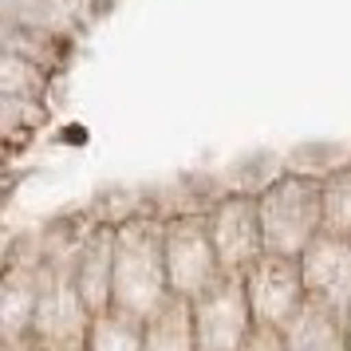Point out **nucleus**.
Listing matches in <instances>:
<instances>
[{
  "instance_id": "nucleus-11",
  "label": "nucleus",
  "mask_w": 351,
  "mask_h": 351,
  "mask_svg": "<svg viewBox=\"0 0 351 351\" xmlns=\"http://www.w3.org/2000/svg\"><path fill=\"white\" fill-rule=\"evenodd\" d=\"M285 351H348V324L308 300L300 319L285 332Z\"/></svg>"
},
{
  "instance_id": "nucleus-13",
  "label": "nucleus",
  "mask_w": 351,
  "mask_h": 351,
  "mask_svg": "<svg viewBox=\"0 0 351 351\" xmlns=\"http://www.w3.org/2000/svg\"><path fill=\"white\" fill-rule=\"evenodd\" d=\"M324 233L351 237V162L324 174Z\"/></svg>"
},
{
  "instance_id": "nucleus-5",
  "label": "nucleus",
  "mask_w": 351,
  "mask_h": 351,
  "mask_svg": "<svg viewBox=\"0 0 351 351\" xmlns=\"http://www.w3.org/2000/svg\"><path fill=\"white\" fill-rule=\"evenodd\" d=\"M193 335L197 351H245L256 335L253 304L245 292V276H221L213 288L193 296Z\"/></svg>"
},
{
  "instance_id": "nucleus-9",
  "label": "nucleus",
  "mask_w": 351,
  "mask_h": 351,
  "mask_svg": "<svg viewBox=\"0 0 351 351\" xmlns=\"http://www.w3.org/2000/svg\"><path fill=\"white\" fill-rule=\"evenodd\" d=\"M71 272H75V288H80L83 304L91 308V316L111 312V300H114V225L111 221H95L87 229Z\"/></svg>"
},
{
  "instance_id": "nucleus-7",
  "label": "nucleus",
  "mask_w": 351,
  "mask_h": 351,
  "mask_svg": "<svg viewBox=\"0 0 351 351\" xmlns=\"http://www.w3.org/2000/svg\"><path fill=\"white\" fill-rule=\"evenodd\" d=\"M308 300L319 304L335 319H351V237H335L319 229L316 241L300 253Z\"/></svg>"
},
{
  "instance_id": "nucleus-1",
  "label": "nucleus",
  "mask_w": 351,
  "mask_h": 351,
  "mask_svg": "<svg viewBox=\"0 0 351 351\" xmlns=\"http://www.w3.org/2000/svg\"><path fill=\"white\" fill-rule=\"evenodd\" d=\"M170 296L166 272V217L134 213L114 225V300L111 308L130 319H150Z\"/></svg>"
},
{
  "instance_id": "nucleus-2",
  "label": "nucleus",
  "mask_w": 351,
  "mask_h": 351,
  "mask_svg": "<svg viewBox=\"0 0 351 351\" xmlns=\"http://www.w3.org/2000/svg\"><path fill=\"white\" fill-rule=\"evenodd\" d=\"M265 253L300 256L324 229V174L280 170L269 186L256 190Z\"/></svg>"
},
{
  "instance_id": "nucleus-10",
  "label": "nucleus",
  "mask_w": 351,
  "mask_h": 351,
  "mask_svg": "<svg viewBox=\"0 0 351 351\" xmlns=\"http://www.w3.org/2000/svg\"><path fill=\"white\" fill-rule=\"evenodd\" d=\"M143 351H197L193 304L186 296L170 292L166 304L143 324Z\"/></svg>"
},
{
  "instance_id": "nucleus-16",
  "label": "nucleus",
  "mask_w": 351,
  "mask_h": 351,
  "mask_svg": "<svg viewBox=\"0 0 351 351\" xmlns=\"http://www.w3.org/2000/svg\"><path fill=\"white\" fill-rule=\"evenodd\" d=\"M348 351H351V319H348Z\"/></svg>"
},
{
  "instance_id": "nucleus-17",
  "label": "nucleus",
  "mask_w": 351,
  "mask_h": 351,
  "mask_svg": "<svg viewBox=\"0 0 351 351\" xmlns=\"http://www.w3.org/2000/svg\"><path fill=\"white\" fill-rule=\"evenodd\" d=\"M80 351H83V348H80Z\"/></svg>"
},
{
  "instance_id": "nucleus-12",
  "label": "nucleus",
  "mask_w": 351,
  "mask_h": 351,
  "mask_svg": "<svg viewBox=\"0 0 351 351\" xmlns=\"http://www.w3.org/2000/svg\"><path fill=\"white\" fill-rule=\"evenodd\" d=\"M83 351H143V319H130L114 308L103 312L91 319Z\"/></svg>"
},
{
  "instance_id": "nucleus-3",
  "label": "nucleus",
  "mask_w": 351,
  "mask_h": 351,
  "mask_svg": "<svg viewBox=\"0 0 351 351\" xmlns=\"http://www.w3.org/2000/svg\"><path fill=\"white\" fill-rule=\"evenodd\" d=\"M166 272H170V292L186 300L202 296L225 276L206 209L166 213Z\"/></svg>"
},
{
  "instance_id": "nucleus-6",
  "label": "nucleus",
  "mask_w": 351,
  "mask_h": 351,
  "mask_svg": "<svg viewBox=\"0 0 351 351\" xmlns=\"http://www.w3.org/2000/svg\"><path fill=\"white\" fill-rule=\"evenodd\" d=\"M209 233L217 245V261H221L225 276H245L256 265V256L265 253V229H261V206H256V190H237L221 193L206 206Z\"/></svg>"
},
{
  "instance_id": "nucleus-4",
  "label": "nucleus",
  "mask_w": 351,
  "mask_h": 351,
  "mask_svg": "<svg viewBox=\"0 0 351 351\" xmlns=\"http://www.w3.org/2000/svg\"><path fill=\"white\" fill-rule=\"evenodd\" d=\"M245 292L253 304V319L265 332H288L300 312L308 308L300 256L285 253H261L256 265L245 272Z\"/></svg>"
},
{
  "instance_id": "nucleus-8",
  "label": "nucleus",
  "mask_w": 351,
  "mask_h": 351,
  "mask_svg": "<svg viewBox=\"0 0 351 351\" xmlns=\"http://www.w3.org/2000/svg\"><path fill=\"white\" fill-rule=\"evenodd\" d=\"M40 285H44V241H36L28 256H12L4 269V280H0V335L4 339L32 335Z\"/></svg>"
},
{
  "instance_id": "nucleus-15",
  "label": "nucleus",
  "mask_w": 351,
  "mask_h": 351,
  "mask_svg": "<svg viewBox=\"0 0 351 351\" xmlns=\"http://www.w3.org/2000/svg\"><path fill=\"white\" fill-rule=\"evenodd\" d=\"M4 351H48V348L32 335H24V339H4Z\"/></svg>"
},
{
  "instance_id": "nucleus-14",
  "label": "nucleus",
  "mask_w": 351,
  "mask_h": 351,
  "mask_svg": "<svg viewBox=\"0 0 351 351\" xmlns=\"http://www.w3.org/2000/svg\"><path fill=\"white\" fill-rule=\"evenodd\" d=\"M245 351H285V332H265V328H256V335L249 339Z\"/></svg>"
}]
</instances>
